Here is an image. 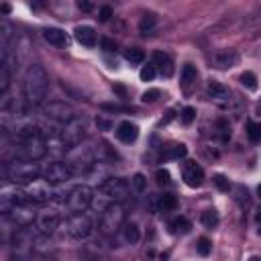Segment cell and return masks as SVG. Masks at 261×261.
<instances>
[{
    "mask_svg": "<svg viewBox=\"0 0 261 261\" xmlns=\"http://www.w3.org/2000/svg\"><path fill=\"white\" fill-rule=\"evenodd\" d=\"M47 141L39 126L22 124L16 130V155L27 161H39L47 153Z\"/></svg>",
    "mask_w": 261,
    "mask_h": 261,
    "instance_id": "6da1fadb",
    "label": "cell"
},
{
    "mask_svg": "<svg viewBox=\"0 0 261 261\" xmlns=\"http://www.w3.org/2000/svg\"><path fill=\"white\" fill-rule=\"evenodd\" d=\"M47 90H49V75L45 67L41 63H31L24 73V82H22V92H24L27 102L31 106L43 104L47 98Z\"/></svg>",
    "mask_w": 261,
    "mask_h": 261,
    "instance_id": "7a4b0ae2",
    "label": "cell"
},
{
    "mask_svg": "<svg viewBox=\"0 0 261 261\" xmlns=\"http://www.w3.org/2000/svg\"><path fill=\"white\" fill-rule=\"evenodd\" d=\"M41 173L43 171L39 169V165L35 161H27V159H20V157L6 165V177L12 184H31Z\"/></svg>",
    "mask_w": 261,
    "mask_h": 261,
    "instance_id": "3957f363",
    "label": "cell"
},
{
    "mask_svg": "<svg viewBox=\"0 0 261 261\" xmlns=\"http://www.w3.org/2000/svg\"><path fill=\"white\" fill-rule=\"evenodd\" d=\"M124 224V208L118 202L108 204L100 214V230L104 234H114Z\"/></svg>",
    "mask_w": 261,
    "mask_h": 261,
    "instance_id": "277c9868",
    "label": "cell"
},
{
    "mask_svg": "<svg viewBox=\"0 0 261 261\" xmlns=\"http://www.w3.org/2000/svg\"><path fill=\"white\" fill-rule=\"evenodd\" d=\"M63 232L73 241H84L92 234V220L84 212H73L63 222Z\"/></svg>",
    "mask_w": 261,
    "mask_h": 261,
    "instance_id": "5b68a950",
    "label": "cell"
},
{
    "mask_svg": "<svg viewBox=\"0 0 261 261\" xmlns=\"http://www.w3.org/2000/svg\"><path fill=\"white\" fill-rule=\"evenodd\" d=\"M92 200H94V192L90 186H73L69 192H67V198H65V204L71 212H84L86 208L92 206Z\"/></svg>",
    "mask_w": 261,
    "mask_h": 261,
    "instance_id": "8992f818",
    "label": "cell"
},
{
    "mask_svg": "<svg viewBox=\"0 0 261 261\" xmlns=\"http://www.w3.org/2000/svg\"><path fill=\"white\" fill-rule=\"evenodd\" d=\"M100 192L110 202H122L130 194V184L126 179H122V177H110L100 186Z\"/></svg>",
    "mask_w": 261,
    "mask_h": 261,
    "instance_id": "52a82bcc",
    "label": "cell"
},
{
    "mask_svg": "<svg viewBox=\"0 0 261 261\" xmlns=\"http://www.w3.org/2000/svg\"><path fill=\"white\" fill-rule=\"evenodd\" d=\"M4 216H6L12 224H16L18 228H27V226H31L33 220L37 218V214L31 210L29 202H27V204H10L8 208L4 206Z\"/></svg>",
    "mask_w": 261,
    "mask_h": 261,
    "instance_id": "ba28073f",
    "label": "cell"
},
{
    "mask_svg": "<svg viewBox=\"0 0 261 261\" xmlns=\"http://www.w3.org/2000/svg\"><path fill=\"white\" fill-rule=\"evenodd\" d=\"M43 114L47 118L59 122V124H67V122H71L75 118V110L69 104L59 102V100H51V102L43 104Z\"/></svg>",
    "mask_w": 261,
    "mask_h": 261,
    "instance_id": "9c48e42d",
    "label": "cell"
},
{
    "mask_svg": "<svg viewBox=\"0 0 261 261\" xmlns=\"http://www.w3.org/2000/svg\"><path fill=\"white\" fill-rule=\"evenodd\" d=\"M84 137H86V122L73 118L71 122H67V124L63 126L61 135H59V141H61V145L67 149V147H77V145H82Z\"/></svg>",
    "mask_w": 261,
    "mask_h": 261,
    "instance_id": "30bf717a",
    "label": "cell"
},
{
    "mask_svg": "<svg viewBox=\"0 0 261 261\" xmlns=\"http://www.w3.org/2000/svg\"><path fill=\"white\" fill-rule=\"evenodd\" d=\"M73 175V167L69 163H61V161H53L43 169V177L49 184H63L67 179H71Z\"/></svg>",
    "mask_w": 261,
    "mask_h": 261,
    "instance_id": "8fae6325",
    "label": "cell"
},
{
    "mask_svg": "<svg viewBox=\"0 0 261 261\" xmlns=\"http://www.w3.org/2000/svg\"><path fill=\"white\" fill-rule=\"evenodd\" d=\"M35 224H37L39 234L49 237V234L59 226V212H57V210H53V208H43V210H39V212H37Z\"/></svg>",
    "mask_w": 261,
    "mask_h": 261,
    "instance_id": "7c38bea8",
    "label": "cell"
},
{
    "mask_svg": "<svg viewBox=\"0 0 261 261\" xmlns=\"http://www.w3.org/2000/svg\"><path fill=\"white\" fill-rule=\"evenodd\" d=\"M27 194H29V198L33 200V202H47L49 198H53V192H51V188H49V181L43 177V179H33L31 184H27Z\"/></svg>",
    "mask_w": 261,
    "mask_h": 261,
    "instance_id": "4fadbf2b",
    "label": "cell"
},
{
    "mask_svg": "<svg viewBox=\"0 0 261 261\" xmlns=\"http://www.w3.org/2000/svg\"><path fill=\"white\" fill-rule=\"evenodd\" d=\"M239 53L234 49H220L216 53H212L210 57V65L216 67V69H230L239 63Z\"/></svg>",
    "mask_w": 261,
    "mask_h": 261,
    "instance_id": "5bb4252c",
    "label": "cell"
},
{
    "mask_svg": "<svg viewBox=\"0 0 261 261\" xmlns=\"http://www.w3.org/2000/svg\"><path fill=\"white\" fill-rule=\"evenodd\" d=\"M181 177H184L186 186L198 188V186H202V181H204V169H202L196 161H186V163H184V169H181Z\"/></svg>",
    "mask_w": 261,
    "mask_h": 261,
    "instance_id": "9a60e30c",
    "label": "cell"
},
{
    "mask_svg": "<svg viewBox=\"0 0 261 261\" xmlns=\"http://www.w3.org/2000/svg\"><path fill=\"white\" fill-rule=\"evenodd\" d=\"M151 63H153V65H155V69H157L161 75H165V77H169V75L173 73V63H171V59H169V55H167V53L155 51V53H153Z\"/></svg>",
    "mask_w": 261,
    "mask_h": 261,
    "instance_id": "2e32d148",
    "label": "cell"
},
{
    "mask_svg": "<svg viewBox=\"0 0 261 261\" xmlns=\"http://www.w3.org/2000/svg\"><path fill=\"white\" fill-rule=\"evenodd\" d=\"M116 137H118L122 143H135L137 137H139V126H137L135 122H130V120H124V122L118 124Z\"/></svg>",
    "mask_w": 261,
    "mask_h": 261,
    "instance_id": "e0dca14e",
    "label": "cell"
},
{
    "mask_svg": "<svg viewBox=\"0 0 261 261\" xmlns=\"http://www.w3.org/2000/svg\"><path fill=\"white\" fill-rule=\"evenodd\" d=\"M206 96H208L210 100H214V102H224V100H228L230 90H228L224 84L212 80V82L206 86Z\"/></svg>",
    "mask_w": 261,
    "mask_h": 261,
    "instance_id": "ac0fdd59",
    "label": "cell"
},
{
    "mask_svg": "<svg viewBox=\"0 0 261 261\" xmlns=\"http://www.w3.org/2000/svg\"><path fill=\"white\" fill-rule=\"evenodd\" d=\"M73 33H75V41H77L80 45H84V47H94L96 41H98L96 31H94L92 27H77Z\"/></svg>",
    "mask_w": 261,
    "mask_h": 261,
    "instance_id": "d6986e66",
    "label": "cell"
},
{
    "mask_svg": "<svg viewBox=\"0 0 261 261\" xmlns=\"http://www.w3.org/2000/svg\"><path fill=\"white\" fill-rule=\"evenodd\" d=\"M43 37H45V41H47L49 45H55V47L67 45V35H65V31H61V29H55V27L45 29V31H43Z\"/></svg>",
    "mask_w": 261,
    "mask_h": 261,
    "instance_id": "ffe728a7",
    "label": "cell"
},
{
    "mask_svg": "<svg viewBox=\"0 0 261 261\" xmlns=\"http://www.w3.org/2000/svg\"><path fill=\"white\" fill-rule=\"evenodd\" d=\"M186 153H188V147L184 145V143H171V145H167L165 147V151H163V159H181V157H186Z\"/></svg>",
    "mask_w": 261,
    "mask_h": 261,
    "instance_id": "44dd1931",
    "label": "cell"
},
{
    "mask_svg": "<svg viewBox=\"0 0 261 261\" xmlns=\"http://www.w3.org/2000/svg\"><path fill=\"white\" fill-rule=\"evenodd\" d=\"M10 86V65L8 59H0V94H6Z\"/></svg>",
    "mask_w": 261,
    "mask_h": 261,
    "instance_id": "7402d4cb",
    "label": "cell"
},
{
    "mask_svg": "<svg viewBox=\"0 0 261 261\" xmlns=\"http://www.w3.org/2000/svg\"><path fill=\"white\" fill-rule=\"evenodd\" d=\"M190 228H192V224H190V220L184 218V216H177V218H173V220L169 222V230H171L173 234H186V232H190Z\"/></svg>",
    "mask_w": 261,
    "mask_h": 261,
    "instance_id": "603a6c76",
    "label": "cell"
},
{
    "mask_svg": "<svg viewBox=\"0 0 261 261\" xmlns=\"http://www.w3.org/2000/svg\"><path fill=\"white\" fill-rule=\"evenodd\" d=\"M122 234H124V241L130 243V245L139 243V239H141V230H139V226H137L135 222H126V224H122Z\"/></svg>",
    "mask_w": 261,
    "mask_h": 261,
    "instance_id": "cb8c5ba5",
    "label": "cell"
},
{
    "mask_svg": "<svg viewBox=\"0 0 261 261\" xmlns=\"http://www.w3.org/2000/svg\"><path fill=\"white\" fill-rule=\"evenodd\" d=\"M196 77H198L196 67H194L192 63H186V65L181 67V84L188 88L190 84H194V82H196Z\"/></svg>",
    "mask_w": 261,
    "mask_h": 261,
    "instance_id": "d4e9b609",
    "label": "cell"
},
{
    "mask_svg": "<svg viewBox=\"0 0 261 261\" xmlns=\"http://www.w3.org/2000/svg\"><path fill=\"white\" fill-rule=\"evenodd\" d=\"M155 24H157V16H155L153 12H145V14L141 16V20H139V31H141V33H149Z\"/></svg>",
    "mask_w": 261,
    "mask_h": 261,
    "instance_id": "484cf974",
    "label": "cell"
},
{
    "mask_svg": "<svg viewBox=\"0 0 261 261\" xmlns=\"http://www.w3.org/2000/svg\"><path fill=\"white\" fill-rule=\"evenodd\" d=\"M200 222L206 226V228H214L218 224V214L216 210H204L202 216H200Z\"/></svg>",
    "mask_w": 261,
    "mask_h": 261,
    "instance_id": "4316f807",
    "label": "cell"
},
{
    "mask_svg": "<svg viewBox=\"0 0 261 261\" xmlns=\"http://www.w3.org/2000/svg\"><path fill=\"white\" fill-rule=\"evenodd\" d=\"M124 59L130 63V65H137V63H143V59H145V53L141 51V49H126L124 51Z\"/></svg>",
    "mask_w": 261,
    "mask_h": 261,
    "instance_id": "83f0119b",
    "label": "cell"
},
{
    "mask_svg": "<svg viewBox=\"0 0 261 261\" xmlns=\"http://www.w3.org/2000/svg\"><path fill=\"white\" fill-rule=\"evenodd\" d=\"M130 188H133L137 194H143V192L147 190V179H145V175H143V173H135L133 179H130Z\"/></svg>",
    "mask_w": 261,
    "mask_h": 261,
    "instance_id": "f1b7e54d",
    "label": "cell"
},
{
    "mask_svg": "<svg viewBox=\"0 0 261 261\" xmlns=\"http://www.w3.org/2000/svg\"><path fill=\"white\" fill-rule=\"evenodd\" d=\"M175 206H177L175 196H171V194H163V196H159V208H161V210H173Z\"/></svg>",
    "mask_w": 261,
    "mask_h": 261,
    "instance_id": "f546056e",
    "label": "cell"
},
{
    "mask_svg": "<svg viewBox=\"0 0 261 261\" xmlns=\"http://www.w3.org/2000/svg\"><path fill=\"white\" fill-rule=\"evenodd\" d=\"M247 135L253 143H259L261 141V122H249L247 126Z\"/></svg>",
    "mask_w": 261,
    "mask_h": 261,
    "instance_id": "4dcf8cb0",
    "label": "cell"
},
{
    "mask_svg": "<svg viewBox=\"0 0 261 261\" xmlns=\"http://www.w3.org/2000/svg\"><path fill=\"white\" fill-rule=\"evenodd\" d=\"M155 73H157L155 65H153V63H147V65H143V67H141V71H139V77H141L143 82H151V80L155 77Z\"/></svg>",
    "mask_w": 261,
    "mask_h": 261,
    "instance_id": "1f68e13d",
    "label": "cell"
},
{
    "mask_svg": "<svg viewBox=\"0 0 261 261\" xmlns=\"http://www.w3.org/2000/svg\"><path fill=\"white\" fill-rule=\"evenodd\" d=\"M241 84H243L247 90H257V77H255V73H253V71H245V73L241 75Z\"/></svg>",
    "mask_w": 261,
    "mask_h": 261,
    "instance_id": "d6a6232c",
    "label": "cell"
},
{
    "mask_svg": "<svg viewBox=\"0 0 261 261\" xmlns=\"http://www.w3.org/2000/svg\"><path fill=\"white\" fill-rule=\"evenodd\" d=\"M196 249H198V253H200L202 257H208V255H210V251H212V243H210L206 237H202V239L198 241Z\"/></svg>",
    "mask_w": 261,
    "mask_h": 261,
    "instance_id": "836d02e7",
    "label": "cell"
},
{
    "mask_svg": "<svg viewBox=\"0 0 261 261\" xmlns=\"http://www.w3.org/2000/svg\"><path fill=\"white\" fill-rule=\"evenodd\" d=\"M194 118H196V108L186 106V108L181 110V122H184V124H192Z\"/></svg>",
    "mask_w": 261,
    "mask_h": 261,
    "instance_id": "e575fe53",
    "label": "cell"
},
{
    "mask_svg": "<svg viewBox=\"0 0 261 261\" xmlns=\"http://www.w3.org/2000/svg\"><path fill=\"white\" fill-rule=\"evenodd\" d=\"M161 96V92L157 90V88H151V90H147V92H143V96H141V100L143 102H155L157 98Z\"/></svg>",
    "mask_w": 261,
    "mask_h": 261,
    "instance_id": "d590c367",
    "label": "cell"
},
{
    "mask_svg": "<svg viewBox=\"0 0 261 261\" xmlns=\"http://www.w3.org/2000/svg\"><path fill=\"white\" fill-rule=\"evenodd\" d=\"M155 179L159 186H167L169 184V171L167 169H157L155 171Z\"/></svg>",
    "mask_w": 261,
    "mask_h": 261,
    "instance_id": "8d00e7d4",
    "label": "cell"
},
{
    "mask_svg": "<svg viewBox=\"0 0 261 261\" xmlns=\"http://www.w3.org/2000/svg\"><path fill=\"white\" fill-rule=\"evenodd\" d=\"M214 184H216V188H218V190H222V192H226V190L230 188L228 179H226L224 175H220V173H218V175H214Z\"/></svg>",
    "mask_w": 261,
    "mask_h": 261,
    "instance_id": "74e56055",
    "label": "cell"
},
{
    "mask_svg": "<svg viewBox=\"0 0 261 261\" xmlns=\"http://www.w3.org/2000/svg\"><path fill=\"white\" fill-rule=\"evenodd\" d=\"M100 43H102V49H104V51H116V43H114L112 39L104 37V39H102Z\"/></svg>",
    "mask_w": 261,
    "mask_h": 261,
    "instance_id": "f35d334b",
    "label": "cell"
},
{
    "mask_svg": "<svg viewBox=\"0 0 261 261\" xmlns=\"http://www.w3.org/2000/svg\"><path fill=\"white\" fill-rule=\"evenodd\" d=\"M110 16H112V10H110L108 6H104V8H100V20H102V22H106V20H108Z\"/></svg>",
    "mask_w": 261,
    "mask_h": 261,
    "instance_id": "ab89813d",
    "label": "cell"
},
{
    "mask_svg": "<svg viewBox=\"0 0 261 261\" xmlns=\"http://www.w3.org/2000/svg\"><path fill=\"white\" fill-rule=\"evenodd\" d=\"M77 6H80L84 12H90V10H92V2H90V0H77Z\"/></svg>",
    "mask_w": 261,
    "mask_h": 261,
    "instance_id": "60d3db41",
    "label": "cell"
},
{
    "mask_svg": "<svg viewBox=\"0 0 261 261\" xmlns=\"http://www.w3.org/2000/svg\"><path fill=\"white\" fill-rule=\"evenodd\" d=\"M255 220H257V226H259L257 230H259V234H261V210L257 212V216H255Z\"/></svg>",
    "mask_w": 261,
    "mask_h": 261,
    "instance_id": "b9f144b4",
    "label": "cell"
},
{
    "mask_svg": "<svg viewBox=\"0 0 261 261\" xmlns=\"http://www.w3.org/2000/svg\"><path fill=\"white\" fill-rule=\"evenodd\" d=\"M259 194H261V186H259Z\"/></svg>",
    "mask_w": 261,
    "mask_h": 261,
    "instance_id": "7bdbcfd3",
    "label": "cell"
}]
</instances>
